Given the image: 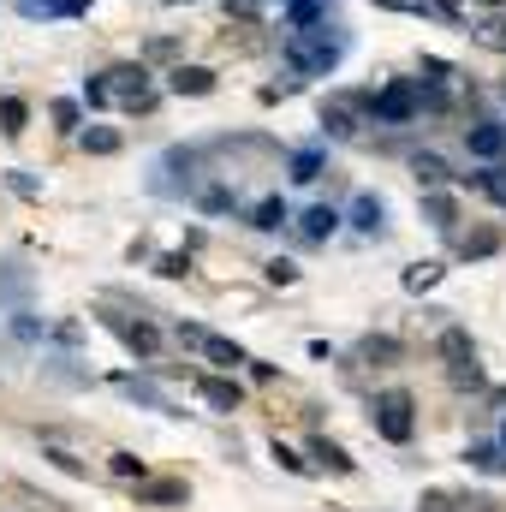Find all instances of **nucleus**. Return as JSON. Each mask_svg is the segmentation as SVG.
Wrapping results in <instances>:
<instances>
[{"label": "nucleus", "instance_id": "1", "mask_svg": "<svg viewBox=\"0 0 506 512\" xmlns=\"http://www.w3.org/2000/svg\"><path fill=\"white\" fill-rule=\"evenodd\" d=\"M346 30L334 24V36H328V24H316V30H292L286 36V48H280V60L298 72V78H328L340 60H346Z\"/></svg>", "mask_w": 506, "mask_h": 512}, {"label": "nucleus", "instance_id": "2", "mask_svg": "<svg viewBox=\"0 0 506 512\" xmlns=\"http://www.w3.org/2000/svg\"><path fill=\"white\" fill-rule=\"evenodd\" d=\"M423 108H417V84L411 78H393V84H381L376 96L364 102V120L370 126H411Z\"/></svg>", "mask_w": 506, "mask_h": 512}, {"label": "nucleus", "instance_id": "3", "mask_svg": "<svg viewBox=\"0 0 506 512\" xmlns=\"http://www.w3.org/2000/svg\"><path fill=\"white\" fill-rule=\"evenodd\" d=\"M376 435L381 441H393V447H405L411 435H417V405H411V393H381L376 399Z\"/></svg>", "mask_w": 506, "mask_h": 512}, {"label": "nucleus", "instance_id": "4", "mask_svg": "<svg viewBox=\"0 0 506 512\" xmlns=\"http://www.w3.org/2000/svg\"><path fill=\"white\" fill-rule=\"evenodd\" d=\"M108 328L126 340L143 364H155V352H161V328H155V322H143V316H137V322H126V316H108Z\"/></svg>", "mask_w": 506, "mask_h": 512}, {"label": "nucleus", "instance_id": "5", "mask_svg": "<svg viewBox=\"0 0 506 512\" xmlns=\"http://www.w3.org/2000/svg\"><path fill=\"white\" fill-rule=\"evenodd\" d=\"M167 90L173 96H215V72L209 66H173L167 72Z\"/></svg>", "mask_w": 506, "mask_h": 512}, {"label": "nucleus", "instance_id": "6", "mask_svg": "<svg viewBox=\"0 0 506 512\" xmlns=\"http://www.w3.org/2000/svg\"><path fill=\"white\" fill-rule=\"evenodd\" d=\"M298 227H304V239H310V245H328V239L340 233V209H328V203H310V209L298 215Z\"/></svg>", "mask_w": 506, "mask_h": 512}, {"label": "nucleus", "instance_id": "7", "mask_svg": "<svg viewBox=\"0 0 506 512\" xmlns=\"http://www.w3.org/2000/svg\"><path fill=\"white\" fill-rule=\"evenodd\" d=\"M346 221H352L358 233H370V239H376L381 227H387V203H381L376 191H358V197H352V215H346Z\"/></svg>", "mask_w": 506, "mask_h": 512}, {"label": "nucleus", "instance_id": "8", "mask_svg": "<svg viewBox=\"0 0 506 512\" xmlns=\"http://www.w3.org/2000/svg\"><path fill=\"white\" fill-rule=\"evenodd\" d=\"M465 149L477 161H501L506 155V126H465Z\"/></svg>", "mask_w": 506, "mask_h": 512}, {"label": "nucleus", "instance_id": "9", "mask_svg": "<svg viewBox=\"0 0 506 512\" xmlns=\"http://www.w3.org/2000/svg\"><path fill=\"white\" fill-rule=\"evenodd\" d=\"M328 6L334 0H286V30H316V24H328Z\"/></svg>", "mask_w": 506, "mask_h": 512}, {"label": "nucleus", "instance_id": "10", "mask_svg": "<svg viewBox=\"0 0 506 512\" xmlns=\"http://www.w3.org/2000/svg\"><path fill=\"white\" fill-rule=\"evenodd\" d=\"M411 179H417L423 191H441V185H447L453 173H447V161H441V155H429V149H417V155H411Z\"/></svg>", "mask_w": 506, "mask_h": 512}, {"label": "nucleus", "instance_id": "11", "mask_svg": "<svg viewBox=\"0 0 506 512\" xmlns=\"http://www.w3.org/2000/svg\"><path fill=\"white\" fill-rule=\"evenodd\" d=\"M197 352L209 358V364H221V370H239V364H251L233 340H221V334H197Z\"/></svg>", "mask_w": 506, "mask_h": 512}, {"label": "nucleus", "instance_id": "12", "mask_svg": "<svg viewBox=\"0 0 506 512\" xmlns=\"http://www.w3.org/2000/svg\"><path fill=\"white\" fill-rule=\"evenodd\" d=\"M358 102H322V126H328V137H352L358 131Z\"/></svg>", "mask_w": 506, "mask_h": 512}, {"label": "nucleus", "instance_id": "13", "mask_svg": "<svg viewBox=\"0 0 506 512\" xmlns=\"http://www.w3.org/2000/svg\"><path fill=\"white\" fill-rule=\"evenodd\" d=\"M286 167H292V185H316V179L328 173V155H322V149H292Z\"/></svg>", "mask_w": 506, "mask_h": 512}, {"label": "nucleus", "instance_id": "14", "mask_svg": "<svg viewBox=\"0 0 506 512\" xmlns=\"http://www.w3.org/2000/svg\"><path fill=\"white\" fill-rule=\"evenodd\" d=\"M423 215H429V227H441V233L459 227V203H453L447 191H423Z\"/></svg>", "mask_w": 506, "mask_h": 512}, {"label": "nucleus", "instance_id": "15", "mask_svg": "<svg viewBox=\"0 0 506 512\" xmlns=\"http://www.w3.org/2000/svg\"><path fill=\"white\" fill-rule=\"evenodd\" d=\"M286 221H292V209H286V197H262V203L251 209V227H256V233H280Z\"/></svg>", "mask_w": 506, "mask_h": 512}, {"label": "nucleus", "instance_id": "16", "mask_svg": "<svg viewBox=\"0 0 506 512\" xmlns=\"http://www.w3.org/2000/svg\"><path fill=\"white\" fill-rule=\"evenodd\" d=\"M18 12L24 18H78L84 0H18Z\"/></svg>", "mask_w": 506, "mask_h": 512}, {"label": "nucleus", "instance_id": "17", "mask_svg": "<svg viewBox=\"0 0 506 512\" xmlns=\"http://www.w3.org/2000/svg\"><path fill=\"white\" fill-rule=\"evenodd\" d=\"M465 459H471V471H483V477H501L506 471V447H495V441H477Z\"/></svg>", "mask_w": 506, "mask_h": 512}, {"label": "nucleus", "instance_id": "18", "mask_svg": "<svg viewBox=\"0 0 506 512\" xmlns=\"http://www.w3.org/2000/svg\"><path fill=\"white\" fill-rule=\"evenodd\" d=\"M24 126H30L24 96H0V131H6V137H24Z\"/></svg>", "mask_w": 506, "mask_h": 512}, {"label": "nucleus", "instance_id": "19", "mask_svg": "<svg viewBox=\"0 0 506 512\" xmlns=\"http://www.w3.org/2000/svg\"><path fill=\"white\" fill-rule=\"evenodd\" d=\"M203 399L215 411H239V382H221V376H203Z\"/></svg>", "mask_w": 506, "mask_h": 512}, {"label": "nucleus", "instance_id": "20", "mask_svg": "<svg viewBox=\"0 0 506 512\" xmlns=\"http://www.w3.org/2000/svg\"><path fill=\"white\" fill-rule=\"evenodd\" d=\"M441 358H447V364H471V358H477V352H471V334H465V328H447V334H441Z\"/></svg>", "mask_w": 506, "mask_h": 512}, {"label": "nucleus", "instance_id": "21", "mask_svg": "<svg viewBox=\"0 0 506 512\" xmlns=\"http://www.w3.org/2000/svg\"><path fill=\"white\" fill-rule=\"evenodd\" d=\"M471 185L483 191V197H495L506 209V167H483V173H471Z\"/></svg>", "mask_w": 506, "mask_h": 512}, {"label": "nucleus", "instance_id": "22", "mask_svg": "<svg viewBox=\"0 0 506 512\" xmlns=\"http://www.w3.org/2000/svg\"><path fill=\"white\" fill-rule=\"evenodd\" d=\"M78 137H84V149H90V155H120V131L90 126V131H78Z\"/></svg>", "mask_w": 506, "mask_h": 512}, {"label": "nucleus", "instance_id": "23", "mask_svg": "<svg viewBox=\"0 0 506 512\" xmlns=\"http://www.w3.org/2000/svg\"><path fill=\"white\" fill-rule=\"evenodd\" d=\"M441 274H447L441 262H417V268H405V292H429Z\"/></svg>", "mask_w": 506, "mask_h": 512}, {"label": "nucleus", "instance_id": "24", "mask_svg": "<svg viewBox=\"0 0 506 512\" xmlns=\"http://www.w3.org/2000/svg\"><path fill=\"white\" fill-rule=\"evenodd\" d=\"M495 251H501V233H495V227H489V233H471V239L459 245V256H465V262H471V256H495Z\"/></svg>", "mask_w": 506, "mask_h": 512}, {"label": "nucleus", "instance_id": "25", "mask_svg": "<svg viewBox=\"0 0 506 512\" xmlns=\"http://www.w3.org/2000/svg\"><path fill=\"white\" fill-rule=\"evenodd\" d=\"M197 209L221 215V209H233V191H227V185H209V191H197Z\"/></svg>", "mask_w": 506, "mask_h": 512}, {"label": "nucleus", "instance_id": "26", "mask_svg": "<svg viewBox=\"0 0 506 512\" xmlns=\"http://www.w3.org/2000/svg\"><path fill=\"white\" fill-rule=\"evenodd\" d=\"M310 453H316V459H322L328 471H352V459H346V447H334V441H316Z\"/></svg>", "mask_w": 506, "mask_h": 512}, {"label": "nucleus", "instance_id": "27", "mask_svg": "<svg viewBox=\"0 0 506 512\" xmlns=\"http://www.w3.org/2000/svg\"><path fill=\"white\" fill-rule=\"evenodd\" d=\"M84 102H90V108H114V84H108V78H90V84H84Z\"/></svg>", "mask_w": 506, "mask_h": 512}, {"label": "nucleus", "instance_id": "28", "mask_svg": "<svg viewBox=\"0 0 506 512\" xmlns=\"http://www.w3.org/2000/svg\"><path fill=\"white\" fill-rule=\"evenodd\" d=\"M78 120H84V102H54V126L60 131H78Z\"/></svg>", "mask_w": 506, "mask_h": 512}, {"label": "nucleus", "instance_id": "29", "mask_svg": "<svg viewBox=\"0 0 506 512\" xmlns=\"http://www.w3.org/2000/svg\"><path fill=\"white\" fill-rule=\"evenodd\" d=\"M447 376H453V387H483V370H477V358H471V364H453Z\"/></svg>", "mask_w": 506, "mask_h": 512}, {"label": "nucleus", "instance_id": "30", "mask_svg": "<svg viewBox=\"0 0 506 512\" xmlns=\"http://www.w3.org/2000/svg\"><path fill=\"white\" fill-rule=\"evenodd\" d=\"M126 393H131V399H143V405H155V411H173V405H167V399H161L149 382H126Z\"/></svg>", "mask_w": 506, "mask_h": 512}, {"label": "nucleus", "instance_id": "31", "mask_svg": "<svg viewBox=\"0 0 506 512\" xmlns=\"http://www.w3.org/2000/svg\"><path fill=\"white\" fill-rule=\"evenodd\" d=\"M268 280H274V286H292V280H298V262L274 256V262H268Z\"/></svg>", "mask_w": 506, "mask_h": 512}, {"label": "nucleus", "instance_id": "32", "mask_svg": "<svg viewBox=\"0 0 506 512\" xmlns=\"http://www.w3.org/2000/svg\"><path fill=\"white\" fill-rule=\"evenodd\" d=\"M364 358H381V364H393V358H399V340H364Z\"/></svg>", "mask_w": 506, "mask_h": 512}, {"label": "nucleus", "instance_id": "33", "mask_svg": "<svg viewBox=\"0 0 506 512\" xmlns=\"http://www.w3.org/2000/svg\"><path fill=\"white\" fill-rule=\"evenodd\" d=\"M143 501H185V489L179 483H155V489H143Z\"/></svg>", "mask_w": 506, "mask_h": 512}, {"label": "nucleus", "instance_id": "34", "mask_svg": "<svg viewBox=\"0 0 506 512\" xmlns=\"http://www.w3.org/2000/svg\"><path fill=\"white\" fill-rule=\"evenodd\" d=\"M114 471H120V477H143V459H137V453H114Z\"/></svg>", "mask_w": 506, "mask_h": 512}, {"label": "nucleus", "instance_id": "35", "mask_svg": "<svg viewBox=\"0 0 506 512\" xmlns=\"http://www.w3.org/2000/svg\"><path fill=\"white\" fill-rule=\"evenodd\" d=\"M185 268H191V262H185V256H161V274H167V280H179V274H185Z\"/></svg>", "mask_w": 506, "mask_h": 512}, {"label": "nucleus", "instance_id": "36", "mask_svg": "<svg viewBox=\"0 0 506 512\" xmlns=\"http://www.w3.org/2000/svg\"><path fill=\"white\" fill-rule=\"evenodd\" d=\"M274 459H280V465H286V471H304V459H298V453H292V447H280V441H274Z\"/></svg>", "mask_w": 506, "mask_h": 512}, {"label": "nucleus", "instance_id": "37", "mask_svg": "<svg viewBox=\"0 0 506 512\" xmlns=\"http://www.w3.org/2000/svg\"><path fill=\"white\" fill-rule=\"evenodd\" d=\"M167 6H191V0H167Z\"/></svg>", "mask_w": 506, "mask_h": 512}, {"label": "nucleus", "instance_id": "38", "mask_svg": "<svg viewBox=\"0 0 506 512\" xmlns=\"http://www.w3.org/2000/svg\"><path fill=\"white\" fill-rule=\"evenodd\" d=\"M501 447H506V423H501Z\"/></svg>", "mask_w": 506, "mask_h": 512}]
</instances>
